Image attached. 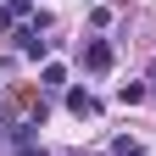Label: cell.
<instances>
[{"instance_id": "277c9868", "label": "cell", "mask_w": 156, "mask_h": 156, "mask_svg": "<svg viewBox=\"0 0 156 156\" xmlns=\"http://www.w3.org/2000/svg\"><path fill=\"white\" fill-rule=\"evenodd\" d=\"M39 84H45V89H62V84H67V73L56 67V62H45V73H39Z\"/></svg>"}, {"instance_id": "6da1fadb", "label": "cell", "mask_w": 156, "mask_h": 156, "mask_svg": "<svg viewBox=\"0 0 156 156\" xmlns=\"http://www.w3.org/2000/svg\"><path fill=\"white\" fill-rule=\"evenodd\" d=\"M112 62H117V56H112L106 39H89V45H84V67L89 73H112Z\"/></svg>"}, {"instance_id": "8992f818", "label": "cell", "mask_w": 156, "mask_h": 156, "mask_svg": "<svg viewBox=\"0 0 156 156\" xmlns=\"http://www.w3.org/2000/svg\"><path fill=\"white\" fill-rule=\"evenodd\" d=\"M112 156H140V140H128V134H117V140H112Z\"/></svg>"}, {"instance_id": "3957f363", "label": "cell", "mask_w": 156, "mask_h": 156, "mask_svg": "<svg viewBox=\"0 0 156 156\" xmlns=\"http://www.w3.org/2000/svg\"><path fill=\"white\" fill-rule=\"evenodd\" d=\"M17 50H23V56H34V62H39V56L50 50V39H39V28H23V34H17Z\"/></svg>"}, {"instance_id": "5b68a950", "label": "cell", "mask_w": 156, "mask_h": 156, "mask_svg": "<svg viewBox=\"0 0 156 156\" xmlns=\"http://www.w3.org/2000/svg\"><path fill=\"white\" fill-rule=\"evenodd\" d=\"M117 101H123V106H140V101H145V84H123V89H117Z\"/></svg>"}, {"instance_id": "ba28073f", "label": "cell", "mask_w": 156, "mask_h": 156, "mask_svg": "<svg viewBox=\"0 0 156 156\" xmlns=\"http://www.w3.org/2000/svg\"><path fill=\"white\" fill-rule=\"evenodd\" d=\"M17 156H45V151H34V145H17Z\"/></svg>"}, {"instance_id": "7a4b0ae2", "label": "cell", "mask_w": 156, "mask_h": 156, "mask_svg": "<svg viewBox=\"0 0 156 156\" xmlns=\"http://www.w3.org/2000/svg\"><path fill=\"white\" fill-rule=\"evenodd\" d=\"M67 112H73V117H95V112H101V101H95L89 89H67Z\"/></svg>"}, {"instance_id": "9c48e42d", "label": "cell", "mask_w": 156, "mask_h": 156, "mask_svg": "<svg viewBox=\"0 0 156 156\" xmlns=\"http://www.w3.org/2000/svg\"><path fill=\"white\" fill-rule=\"evenodd\" d=\"M151 84H156V62H151Z\"/></svg>"}, {"instance_id": "52a82bcc", "label": "cell", "mask_w": 156, "mask_h": 156, "mask_svg": "<svg viewBox=\"0 0 156 156\" xmlns=\"http://www.w3.org/2000/svg\"><path fill=\"white\" fill-rule=\"evenodd\" d=\"M34 11V0H6V17H11V23H17V17H28Z\"/></svg>"}]
</instances>
